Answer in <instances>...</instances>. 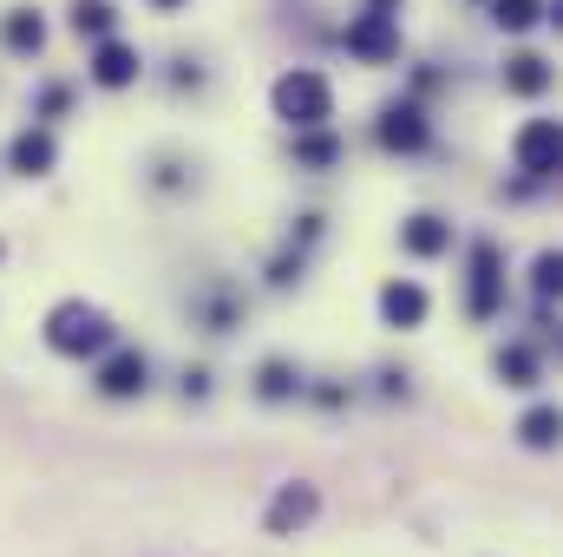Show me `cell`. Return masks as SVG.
I'll return each mask as SVG.
<instances>
[{
    "instance_id": "cell-1",
    "label": "cell",
    "mask_w": 563,
    "mask_h": 557,
    "mask_svg": "<svg viewBox=\"0 0 563 557\" xmlns=\"http://www.w3.org/2000/svg\"><path fill=\"white\" fill-rule=\"evenodd\" d=\"M46 348H53V354H73V361L106 354V348H112L106 308H92V302H59V308L46 315Z\"/></svg>"
},
{
    "instance_id": "cell-2",
    "label": "cell",
    "mask_w": 563,
    "mask_h": 557,
    "mask_svg": "<svg viewBox=\"0 0 563 557\" xmlns=\"http://www.w3.org/2000/svg\"><path fill=\"white\" fill-rule=\"evenodd\" d=\"M269 106H276V119H282V125L308 132V125H328V119H334V86H328L321 73L295 66V73H282V79H276Z\"/></svg>"
},
{
    "instance_id": "cell-3",
    "label": "cell",
    "mask_w": 563,
    "mask_h": 557,
    "mask_svg": "<svg viewBox=\"0 0 563 557\" xmlns=\"http://www.w3.org/2000/svg\"><path fill=\"white\" fill-rule=\"evenodd\" d=\"M465 308L472 321H492L505 308V263H498V243H472V282H465Z\"/></svg>"
},
{
    "instance_id": "cell-4",
    "label": "cell",
    "mask_w": 563,
    "mask_h": 557,
    "mask_svg": "<svg viewBox=\"0 0 563 557\" xmlns=\"http://www.w3.org/2000/svg\"><path fill=\"white\" fill-rule=\"evenodd\" d=\"M314 512H321V492H314L308 479H288L276 499H269V512H263V532H269V538H295Z\"/></svg>"
},
{
    "instance_id": "cell-5",
    "label": "cell",
    "mask_w": 563,
    "mask_h": 557,
    "mask_svg": "<svg viewBox=\"0 0 563 557\" xmlns=\"http://www.w3.org/2000/svg\"><path fill=\"white\" fill-rule=\"evenodd\" d=\"M347 53L367 59V66L400 59V26H394V13H361V20L347 26Z\"/></svg>"
},
{
    "instance_id": "cell-6",
    "label": "cell",
    "mask_w": 563,
    "mask_h": 557,
    "mask_svg": "<svg viewBox=\"0 0 563 557\" xmlns=\"http://www.w3.org/2000/svg\"><path fill=\"white\" fill-rule=\"evenodd\" d=\"M144 387H151V361H144L139 348L106 354V368H99V394L106 401H139Z\"/></svg>"
},
{
    "instance_id": "cell-7",
    "label": "cell",
    "mask_w": 563,
    "mask_h": 557,
    "mask_svg": "<svg viewBox=\"0 0 563 557\" xmlns=\"http://www.w3.org/2000/svg\"><path fill=\"white\" fill-rule=\"evenodd\" d=\"M558 119H531L525 132H518V171L525 177H551L558 171Z\"/></svg>"
},
{
    "instance_id": "cell-8",
    "label": "cell",
    "mask_w": 563,
    "mask_h": 557,
    "mask_svg": "<svg viewBox=\"0 0 563 557\" xmlns=\"http://www.w3.org/2000/svg\"><path fill=\"white\" fill-rule=\"evenodd\" d=\"M139 79V53L125 46V40H99V53H92V86H106V92H119V86H132Z\"/></svg>"
},
{
    "instance_id": "cell-9",
    "label": "cell",
    "mask_w": 563,
    "mask_h": 557,
    "mask_svg": "<svg viewBox=\"0 0 563 557\" xmlns=\"http://www.w3.org/2000/svg\"><path fill=\"white\" fill-rule=\"evenodd\" d=\"M426 139H432V132H426L420 106H387V112H380V144H387V151H426Z\"/></svg>"
},
{
    "instance_id": "cell-10",
    "label": "cell",
    "mask_w": 563,
    "mask_h": 557,
    "mask_svg": "<svg viewBox=\"0 0 563 557\" xmlns=\"http://www.w3.org/2000/svg\"><path fill=\"white\" fill-rule=\"evenodd\" d=\"M400 250H407V256H445V250H452V223L432 217V210L407 217V223H400Z\"/></svg>"
},
{
    "instance_id": "cell-11",
    "label": "cell",
    "mask_w": 563,
    "mask_h": 557,
    "mask_svg": "<svg viewBox=\"0 0 563 557\" xmlns=\"http://www.w3.org/2000/svg\"><path fill=\"white\" fill-rule=\"evenodd\" d=\"M380 321H387V328H420L426 321V288L420 282H387V288H380Z\"/></svg>"
},
{
    "instance_id": "cell-12",
    "label": "cell",
    "mask_w": 563,
    "mask_h": 557,
    "mask_svg": "<svg viewBox=\"0 0 563 557\" xmlns=\"http://www.w3.org/2000/svg\"><path fill=\"white\" fill-rule=\"evenodd\" d=\"M53 157H59L53 132H20V139L7 144V164H13L20 177H46V171H53Z\"/></svg>"
},
{
    "instance_id": "cell-13",
    "label": "cell",
    "mask_w": 563,
    "mask_h": 557,
    "mask_svg": "<svg viewBox=\"0 0 563 557\" xmlns=\"http://www.w3.org/2000/svg\"><path fill=\"white\" fill-rule=\"evenodd\" d=\"M551 86V66L538 59V53H511L505 59V92H518V99H538Z\"/></svg>"
},
{
    "instance_id": "cell-14",
    "label": "cell",
    "mask_w": 563,
    "mask_h": 557,
    "mask_svg": "<svg viewBox=\"0 0 563 557\" xmlns=\"http://www.w3.org/2000/svg\"><path fill=\"white\" fill-rule=\"evenodd\" d=\"M341 157V139L328 132V125H308V132H295V164H308V171H328Z\"/></svg>"
},
{
    "instance_id": "cell-15",
    "label": "cell",
    "mask_w": 563,
    "mask_h": 557,
    "mask_svg": "<svg viewBox=\"0 0 563 557\" xmlns=\"http://www.w3.org/2000/svg\"><path fill=\"white\" fill-rule=\"evenodd\" d=\"M7 46H13V53H40V46H46V20H40L33 7H13V13H7Z\"/></svg>"
},
{
    "instance_id": "cell-16",
    "label": "cell",
    "mask_w": 563,
    "mask_h": 557,
    "mask_svg": "<svg viewBox=\"0 0 563 557\" xmlns=\"http://www.w3.org/2000/svg\"><path fill=\"white\" fill-rule=\"evenodd\" d=\"M498 381H505V387H538V354H531L525 341L498 348Z\"/></svg>"
},
{
    "instance_id": "cell-17",
    "label": "cell",
    "mask_w": 563,
    "mask_h": 557,
    "mask_svg": "<svg viewBox=\"0 0 563 557\" xmlns=\"http://www.w3.org/2000/svg\"><path fill=\"white\" fill-rule=\"evenodd\" d=\"M112 20H119L112 0H73V33H79V40H106Z\"/></svg>"
},
{
    "instance_id": "cell-18",
    "label": "cell",
    "mask_w": 563,
    "mask_h": 557,
    "mask_svg": "<svg viewBox=\"0 0 563 557\" xmlns=\"http://www.w3.org/2000/svg\"><path fill=\"white\" fill-rule=\"evenodd\" d=\"M256 394H263V401H288V394H301V374H295L288 361H263V374H256Z\"/></svg>"
},
{
    "instance_id": "cell-19",
    "label": "cell",
    "mask_w": 563,
    "mask_h": 557,
    "mask_svg": "<svg viewBox=\"0 0 563 557\" xmlns=\"http://www.w3.org/2000/svg\"><path fill=\"white\" fill-rule=\"evenodd\" d=\"M492 20H498L505 33H525V26L544 20V0H492Z\"/></svg>"
},
{
    "instance_id": "cell-20",
    "label": "cell",
    "mask_w": 563,
    "mask_h": 557,
    "mask_svg": "<svg viewBox=\"0 0 563 557\" xmlns=\"http://www.w3.org/2000/svg\"><path fill=\"white\" fill-rule=\"evenodd\" d=\"M518 439H525V446H538V452H544V446H558V407H531V414L518 419Z\"/></svg>"
},
{
    "instance_id": "cell-21",
    "label": "cell",
    "mask_w": 563,
    "mask_h": 557,
    "mask_svg": "<svg viewBox=\"0 0 563 557\" xmlns=\"http://www.w3.org/2000/svg\"><path fill=\"white\" fill-rule=\"evenodd\" d=\"M558 282H563V263H558V250H544V256H538V270H531L538 302H551V295H558Z\"/></svg>"
},
{
    "instance_id": "cell-22",
    "label": "cell",
    "mask_w": 563,
    "mask_h": 557,
    "mask_svg": "<svg viewBox=\"0 0 563 557\" xmlns=\"http://www.w3.org/2000/svg\"><path fill=\"white\" fill-rule=\"evenodd\" d=\"M151 7H157V13H177V7H190V0H151Z\"/></svg>"
}]
</instances>
